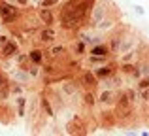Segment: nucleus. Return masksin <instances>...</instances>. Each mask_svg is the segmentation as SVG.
<instances>
[{
	"instance_id": "obj_11",
	"label": "nucleus",
	"mask_w": 149,
	"mask_h": 136,
	"mask_svg": "<svg viewBox=\"0 0 149 136\" xmlns=\"http://www.w3.org/2000/svg\"><path fill=\"white\" fill-rule=\"evenodd\" d=\"M29 93H21V95L13 96V106H15V114H17V121H25L26 117V106H29Z\"/></svg>"
},
{
	"instance_id": "obj_15",
	"label": "nucleus",
	"mask_w": 149,
	"mask_h": 136,
	"mask_svg": "<svg viewBox=\"0 0 149 136\" xmlns=\"http://www.w3.org/2000/svg\"><path fill=\"white\" fill-rule=\"evenodd\" d=\"M25 51H26V57H29L30 63L40 64V66L44 64V61H45V47H40V45H29Z\"/></svg>"
},
{
	"instance_id": "obj_14",
	"label": "nucleus",
	"mask_w": 149,
	"mask_h": 136,
	"mask_svg": "<svg viewBox=\"0 0 149 136\" xmlns=\"http://www.w3.org/2000/svg\"><path fill=\"white\" fill-rule=\"evenodd\" d=\"M87 55H95V57H106V59H113V53L109 49V45L106 44V40L96 42V44L89 45V53Z\"/></svg>"
},
{
	"instance_id": "obj_10",
	"label": "nucleus",
	"mask_w": 149,
	"mask_h": 136,
	"mask_svg": "<svg viewBox=\"0 0 149 136\" xmlns=\"http://www.w3.org/2000/svg\"><path fill=\"white\" fill-rule=\"evenodd\" d=\"M36 17L40 21V25L57 27V11H55V8H36Z\"/></svg>"
},
{
	"instance_id": "obj_8",
	"label": "nucleus",
	"mask_w": 149,
	"mask_h": 136,
	"mask_svg": "<svg viewBox=\"0 0 149 136\" xmlns=\"http://www.w3.org/2000/svg\"><path fill=\"white\" fill-rule=\"evenodd\" d=\"M66 45H68V51H70V55H72L74 59H79L81 61L89 53V45L85 44L81 38H77V36L68 38V40H66Z\"/></svg>"
},
{
	"instance_id": "obj_17",
	"label": "nucleus",
	"mask_w": 149,
	"mask_h": 136,
	"mask_svg": "<svg viewBox=\"0 0 149 136\" xmlns=\"http://www.w3.org/2000/svg\"><path fill=\"white\" fill-rule=\"evenodd\" d=\"M38 2H40V0H30V6H34V8H36V6H38Z\"/></svg>"
},
{
	"instance_id": "obj_9",
	"label": "nucleus",
	"mask_w": 149,
	"mask_h": 136,
	"mask_svg": "<svg viewBox=\"0 0 149 136\" xmlns=\"http://www.w3.org/2000/svg\"><path fill=\"white\" fill-rule=\"evenodd\" d=\"M21 44H19L17 40H15L13 36L10 38V40L6 42V44H2L0 45V61H2V63H10L11 59H13L15 55H17L19 51H21Z\"/></svg>"
},
{
	"instance_id": "obj_12",
	"label": "nucleus",
	"mask_w": 149,
	"mask_h": 136,
	"mask_svg": "<svg viewBox=\"0 0 149 136\" xmlns=\"http://www.w3.org/2000/svg\"><path fill=\"white\" fill-rule=\"evenodd\" d=\"M38 104H40V112L49 119V121H53V119L57 117V112H55L53 104L49 102V98L45 96L44 91H38Z\"/></svg>"
},
{
	"instance_id": "obj_1",
	"label": "nucleus",
	"mask_w": 149,
	"mask_h": 136,
	"mask_svg": "<svg viewBox=\"0 0 149 136\" xmlns=\"http://www.w3.org/2000/svg\"><path fill=\"white\" fill-rule=\"evenodd\" d=\"M95 0H64L61 6L55 8L57 11V27L62 38H72L87 25Z\"/></svg>"
},
{
	"instance_id": "obj_13",
	"label": "nucleus",
	"mask_w": 149,
	"mask_h": 136,
	"mask_svg": "<svg viewBox=\"0 0 149 136\" xmlns=\"http://www.w3.org/2000/svg\"><path fill=\"white\" fill-rule=\"evenodd\" d=\"M140 95V114H142V125L149 127V87L138 91Z\"/></svg>"
},
{
	"instance_id": "obj_6",
	"label": "nucleus",
	"mask_w": 149,
	"mask_h": 136,
	"mask_svg": "<svg viewBox=\"0 0 149 136\" xmlns=\"http://www.w3.org/2000/svg\"><path fill=\"white\" fill-rule=\"evenodd\" d=\"M113 6H115L113 0H95V6H93L91 13H89V21H87V25H85V27H93V29H95L102 19L111 11Z\"/></svg>"
},
{
	"instance_id": "obj_4",
	"label": "nucleus",
	"mask_w": 149,
	"mask_h": 136,
	"mask_svg": "<svg viewBox=\"0 0 149 136\" xmlns=\"http://www.w3.org/2000/svg\"><path fill=\"white\" fill-rule=\"evenodd\" d=\"M64 134H70V136H87V134H91V127H89V123H87V117H85L81 112H76V114L68 119V123L64 125Z\"/></svg>"
},
{
	"instance_id": "obj_18",
	"label": "nucleus",
	"mask_w": 149,
	"mask_h": 136,
	"mask_svg": "<svg viewBox=\"0 0 149 136\" xmlns=\"http://www.w3.org/2000/svg\"><path fill=\"white\" fill-rule=\"evenodd\" d=\"M0 64H2V61H0Z\"/></svg>"
},
{
	"instance_id": "obj_7",
	"label": "nucleus",
	"mask_w": 149,
	"mask_h": 136,
	"mask_svg": "<svg viewBox=\"0 0 149 136\" xmlns=\"http://www.w3.org/2000/svg\"><path fill=\"white\" fill-rule=\"evenodd\" d=\"M76 77H77L79 87L83 89V91H96V89H98V85H100L98 77L93 74L91 68H81L79 72L76 74Z\"/></svg>"
},
{
	"instance_id": "obj_3",
	"label": "nucleus",
	"mask_w": 149,
	"mask_h": 136,
	"mask_svg": "<svg viewBox=\"0 0 149 136\" xmlns=\"http://www.w3.org/2000/svg\"><path fill=\"white\" fill-rule=\"evenodd\" d=\"M58 38H62L58 27H45V25H40L38 30L34 32V38H32V45H40V47H47V45L58 42Z\"/></svg>"
},
{
	"instance_id": "obj_5",
	"label": "nucleus",
	"mask_w": 149,
	"mask_h": 136,
	"mask_svg": "<svg viewBox=\"0 0 149 136\" xmlns=\"http://www.w3.org/2000/svg\"><path fill=\"white\" fill-rule=\"evenodd\" d=\"M23 8L17 4H11L8 0H0V23L2 27H11L21 19Z\"/></svg>"
},
{
	"instance_id": "obj_2",
	"label": "nucleus",
	"mask_w": 149,
	"mask_h": 136,
	"mask_svg": "<svg viewBox=\"0 0 149 136\" xmlns=\"http://www.w3.org/2000/svg\"><path fill=\"white\" fill-rule=\"evenodd\" d=\"M0 125H6V127L17 125V114H15L13 96L10 93L8 81L0 87Z\"/></svg>"
},
{
	"instance_id": "obj_16",
	"label": "nucleus",
	"mask_w": 149,
	"mask_h": 136,
	"mask_svg": "<svg viewBox=\"0 0 149 136\" xmlns=\"http://www.w3.org/2000/svg\"><path fill=\"white\" fill-rule=\"evenodd\" d=\"M62 2H64V0H40L36 8H57V6H61Z\"/></svg>"
}]
</instances>
